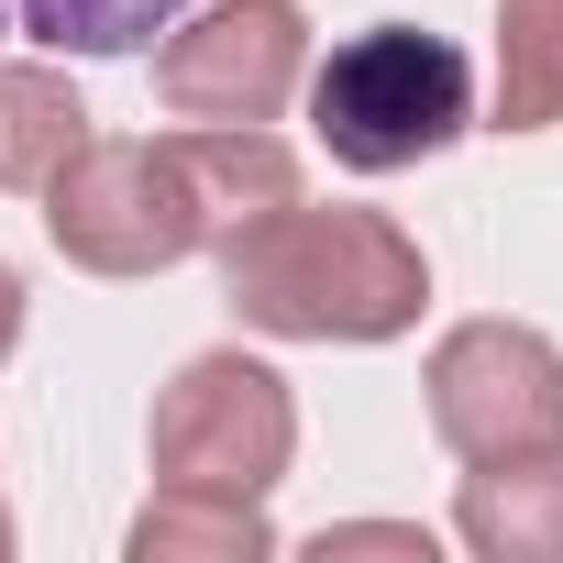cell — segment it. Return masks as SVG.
Listing matches in <instances>:
<instances>
[{"mask_svg": "<svg viewBox=\"0 0 563 563\" xmlns=\"http://www.w3.org/2000/svg\"><path fill=\"white\" fill-rule=\"evenodd\" d=\"M221 299L265 343H398V332H420L431 265L387 210L276 199L265 221H243L221 243Z\"/></svg>", "mask_w": 563, "mask_h": 563, "instance_id": "1", "label": "cell"}, {"mask_svg": "<svg viewBox=\"0 0 563 563\" xmlns=\"http://www.w3.org/2000/svg\"><path fill=\"white\" fill-rule=\"evenodd\" d=\"M299 89H310V133L354 177H398V166H420V155L475 133V67L431 23H365Z\"/></svg>", "mask_w": 563, "mask_h": 563, "instance_id": "2", "label": "cell"}, {"mask_svg": "<svg viewBox=\"0 0 563 563\" xmlns=\"http://www.w3.org/2000/svg\"><path fill=\"white\" fill-rule=\"evenodd\" d=\"M45 232L89 276H166V265L210 254V199H199L188 133H166V144H100L89 133L45 177Z\"/></svg>", "mask_w": 563, "mask_h": 563, "instance_id": "3", "label": "cell"}, {"mask_svg": "<svg viewBox=\"0 0 563 563\" xmlns=\"http://www.w3.org/2000/svg\"><path fill=\"white\" fill-rule=\"evenodd\" d=\"M155 475L166 486H221V497H265L299 453V398L265 354H188L155 387Z\"/></svg>", "mask_w": 563, "mask_h": 563, "instance_id": "4", "label": "cell"}, {"mask_svg": "<svg viewBox=\"0 0 563 563\" xmlns=\"http://www.w3.org/2000/svg\"><path fill=\"white\" fill-rule=\"evenodd\" d=\"M310 78V12L299 0H188L155 34V100L166 122H276Z\"/></svg>", "mask_w": 563, "mask_h": 563, "instance_id": "5", "label": "cell"}, {"mask_svg": "<svg viewBox=\"0 0 563 563\" xmlns=\"http://www.w3.org/2000/svg\"><path fill=\"white\" fill-rule=\"evenodd\" d=\"M420 387H431V431H442L453 464L563 442V354L530 321H453L431 343V376Z\"/></svg>", "mask_w": 563, "mask_h": 563, "instance_id": "6", "label": "cell"}, {"mask_svg": "<svg viewBox=\"0 0 563 563\" xmlns=\"http://www.w3.org/2000/svg\"><path fill=\"white\" fill-rule=\"evenodd\" d=\"M453 530L486 563H563V442L486 453L464 475V497H453Z\"/></svg>", "mask_w": 563, "mask_h": 563, "instance_id": "7", "label": "cell"}, {"mask_svg": "<svg viewBox=\"0 0 563 563\" xmlns=\"http://www.w3.org/2000/svg\"><path fill=\"white\" fill-rule=\"evenodd\" d=\"M122 552H133V563H265V552H276V519H265V497H221V486H155Z\"/></svg>", "mask_w": 563, "mask_h": 563, "instance_id": "8", "label": "cell"}, {"mask_svg": "<svg viewBox=\"0 0 563 563\" xmlns=\"http://www.w3.org/2000/svg\"><path fill=\"white\" fill-rule=\"evenodd\" d=\"M89 144V100L56 67H0V188H45Z\"/></svg>", "mask_w": 563, "mask_h": 563, "instance_id": "9", "label": "cell"}, {"mask_svg": "<svg viewBox=\"0 0 563 563\" xmlns=\"http://www.w3.org/2000/svg\"><path fill=\"white\" fill-rule=\"evenodd\" d=\"M563 122V0H497V133Z\"/></svg>", "mask_w": 563, "mask_h": 563, "instance_id": "10", "label": "cell"}, {"mask_svg": "<svg viewBox=\"0 0 563 563\" xmlns=\"http://www.w3.org/2000/svg\"><path fill=\"white\" fill-rule=\"evenodd\" d=\"M12 12V34H45V45H67V56H133V45H155L188 0H0Z\"/></svg>", "mask_w": 563, "mask_h": 563, "instance_id": "11", "label": "cell"}, {"mask_svg": "<svg viewBox=\"0 0 563 563\" xmlns=\"http://www.w3.org/2000/svg\"><path fill=\"white\" fill-rule=\"evenodd\" d=\"M310 552H321V563H332V552H409V563H431V530H420V519H343V530H321Z\"/></svg>", "mask_w": 563, "mask_h": 563, "instance_id": "12", "label": "cell"}, {"mask_svg": "<svg viewBox=\"0 0 563 563\" xmlns=\"http://www.w3.org/2000/svg\"><path fill=\"white\" fill-rule=\"evenodd\" d=\"M12 343H23V276L0 265V354H12Z\"/></svg>", "mask_w": 563, "mask_h": 563, "instance_id": "13", "label": "cell"}, {"mask_svg": "<svg viewBox=\"0 0 563 563\" xmlns=\"http://www.w3.org/2000/svg\"><path fill=\"white\" fill-rule=\"evenodd\" d=\"M0 563H12V508H0Z\"/></svg>", "mask_w": 563, "mask_h": 563, "instance_id": "14", "label": "cell"}, {"mask_svg": "<svg viewBox=\"0 0 563 563\" xmlns=\"http://www.w3.org/2000/svg\"><path fill=\"white\" fill-rule=\"evenodd\" d=\"M0 34H12V12H0Z\"/></svg>", "mask_w": 563, "mask_h": 563, "instance_id": "15", "label": "cell"}]
</instances>
